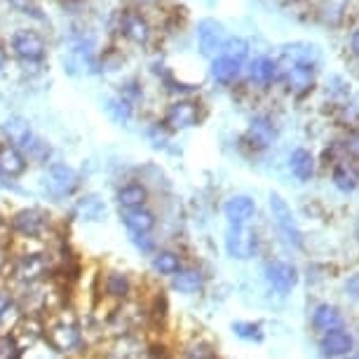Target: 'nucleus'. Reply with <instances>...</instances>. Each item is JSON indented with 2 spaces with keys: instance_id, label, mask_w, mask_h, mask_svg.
<instances>
[{
  "instance_id": "28",
  "label": "nucleus",
  "mask_w": 359,
  "mask_h": 359,
  "mask_svg": "<svg viewBox=\"0 0 359 359\" xmlns=\"http://www.w3.org/2000/svg\"><path fill=\"white\" fill-rule=\"evenodd\" d=\"M289 167H291V174H294L298 181L306 184V181L313 179V174H315V158L310 155V151H306V148H296L289 158Z\"/></svg>"
},
{
  "instance_id": "21",
  "label": "nucleus",
  "mask_w": 359,
  "mask_h": 359,
  "mask_svg": "<svg viewBox=\"0 0 359 359\" xmlns=\"http://www.w3.org/2000/svg\"><path fill=\"white\" fill-rule=\"evenodd\" d=\"M352 345H355V341H352V336L348 331L336 329V331H329V334L322 336L320 350L324 357H345L352 352Z\"/></svg>"
},
{
  "instance_id": "14",
  "label": "nucleus",
  "mask_w": 359,
  "mask_h": 359,
  "mask_svg": "<svg viewBox=\"0 0 359 359\" xmlns=\"http://www.w3.org/2000/svg\"><path fill=\"white\" fill-rule=\"evenodd\" d=\"M29 172V160L24 158V153L19 148L0 141V179L17 181Z\"/></svg>"
},
{
  "instance_id": "5",
  "label": "nucleus",
  "mask_w": 359,
  "mask_h": 359,
  "mask_svg": "<svg viewBox=\"0 0 359 359\" xmlns=\"http://www.w3.org/2000/svg\"><path fill=\"white\" fill-rule=\"evenodd\" d=\"M83 188V176L66 162H50L43 174V191L50 200L64 202L76 198Z\"/></svg>"
},
{
  "instance_id": "6",
  "label": "nucleus",
  "mask_w": 359,
  "mask_h": 359,
  "mask_svg": "<svg viewBox=\"0 0 359 359\" xmlns=\"http://www.w3.org/2000/svg\"><path fill=\"white\" fill-rule=\"evenodd\" d=\"M97 294L101 301H108L115 306L137 298V280L130 270L123 268H104L97 275Z\"/></svg>"
},
{
  "instance_id": "13",
  "label": "nucleus",
  "mask_w": 359,
  "mask_h": 359,
  "mask_svg": "<svg viewBox=\"0 0 359 359\" xmlns=\"http://www.w3.org/2000/svg\"><path fill=\"white\" fill-rule=\"evenodd\" d=\"M115 205L118 209H137L151 205V188H148L141 179H130L118 186L115 191Z\"/></svg>"
},
{
  "instance_id": "34",
  "label": "nucleus",
  "mask_w": 359,
  "mask_h": 359,
  "mask_svg": "<svg viewBox=\"0 0 359 359\" xmlns=\"http://www.w3.org/2000/svg\"><path fill=\"white\" fill-rule=\"evenodd\" d=\"M106 113L111 115V120H115L118 125H127L132 120V106L120 97H113L106 101Z\"/></svg>"
},
{
  "instance_id": "18",
  "label": "nucleus",
  "mask_w": 359,
  "mask_h": 359,
  "mask_svg": "<svg viewBox=\"0 0 359 359\" xmlns=\"http://www.w3.org/2000/svg\"><path fill=\"white\" fill-rule=\"evenodd\" d=\"M205 282H207V277L198 266H184L172 280H169V287L181 296H198L200 291L205 289Z\"/></svg>"
},
{
  "instance_id": "30",
  "label": "nucleus",
  "mask_w": 359,
  "mask_h": 359,
  "mask_svg": "<svg viewBox=\"0 0 359 359\" xmlns=\"http://www.w3.org/2000/svg\"><path fill=\"white\" fill-rule=\"evenodd\" d=\"M334 184L338 191H343V193H352L357 188L359 184V174H357V169L348 165V162H336V167H334Z\"/></svg>"
},
{
  "instance_id": "32",
  "label": "nucleus",
  "mask_w": 359,
  "mask_h": 359,
  "mask_svg": "<svg viewBox=\"0 0 359 359\" xmlns=\"http://www.w3.org/2000/svg\"><path fill=\"white\" fill-rule=\"evenodd\" d=\"M230 329H233V334L237 338H242V341L247 343H261L266 334H263V327L259 322H233L230 324Z\"/></svg>"
},
{
  "instance_id": "43",
  "label": "nucleus",
  "mask_w": 359,
  "mask_h": 359,
  "mask_svg": "<svg viewBox=\"0 0 359 359\" xmlns=\"http://www.w3.org/2000/svg\"><path fill=\"white\" fill-rule=\"evenodd\" d=\"M5 64H8V52H5L3 47H0V71L5 69Z\"/></svg>"
},
{
  "instance_id": "23",
  "label": "nucleus",
  "mask_w": 359,
  "mask_h": 359,
  "mask_svg": "<svg viewBox=\"0 0 359 359\" xmlns=\"http://www.w3.org/2000/svg\"><path fill=\"white\" fill-rule=\"evenodd\" d=\"M198 40H200V50L202 54H214L216 50L223 47V26L214 19H205L198 26Z\"/></svg>"
},
{
  "instance_id": "16",
  "label": "nucleus",
  "mask_w": 359,
  "mask_h": 359,
  "mask_svg": "<svg viewBox=\"0 0 359 359\" xmlns=\"http://www.w3.org/2000/svg\"><path fill=\"white\" fill-rule=\"evenodd\" d=\"M12 50L24 62H43L45 57V40L36 31H17L12 36Z\"/></svg>"
},
{
  "instance_id": "33",
  "label": "nucleus",
  "mask_w": 359,
  "mask_h": 359,
  "mask_svg": "<svg viewBox=\"0 0 359 359\" xmlns=\"http://www.w3.org/2000/svg\"><path fill=\"white\" fill-rule=\"evenodd\" d=\"M22 359H66V357L59 355L45 338H40V341L22 348Z\"/></svg>"
},
{
  "instance_id": "4",
  "label": "nucleus",
  "mask_w": 359,
  "mask_h": 359,
  "mask_svg": "<svg viewBox=\"0 0 359 359\" xmlns=\"http://www.w3.org/2000/svg\"><path fill=\"white\" fill-rule=\"evenodd\" d=\"M0 134H3L5 144L19 148L24 153V158L29 160V165H45L52 160V146L50 141H45L43 137H38L33 132L31 123L26 118H10L0 125Z\"/></svg>"
},
{
  "instance_id": "20",
  "label": "nucleus",
  "mask_w": 359,
  "mask_h": 359,
  "mask_svg": "<svg viewBox=\"0 0 359 359\" xmlns=\"http://www.w3.org/2000/svg\"><path fill=\"white\" fill-rule=\"evenodd\" d=\"M284 80H287V87L294 94H303L308 92L315 83V69L313 64H301V62H291L287 69H284Z\"/></svg>"
},
{
  "instance_id": "35",
  "label": "nucleus",
  "mask_w": 359,
  "mask_h": 359,
  "mask_svg": "<svg viewBox=\"0 0 359 359\" xmlns=\"http://www.w3.org/2000/svg\"><path fill=\"white\" fill-rule=\"evenodd\" d=\"M0 359H22V345L12 331L0 334Z\"/></svg>"
},
{
  "instance_id": "45",
  "label": "nucleus",
  "mask_w": 359,
  "mask_h": 359,
  "mask_svg": "<svg viewBox=\"0 0 359 359\" xmlns=\"http://www.w3.org/2000/svg\"><path fill=\"white\" fill-rule=\"evenodd\" d=\"M141 3H151V0H141Z\"/></svg>"
},
{
  "instance_id": "42",
  "label": "nucleus",
  "mask_w": 359,
  "mask_h": 359,
  "mask_svg": "<svg viewBox=\"0 0 359 359\" xmlns=\"http://www.w3.org/2000/svg\"><path fill=\"white\" fill-rule=\"evenodd\" d=\"M350 47H352V52L359 57V29H355V33H352V38H350Z\"/></svg>"
},
{
  "instance_id": "19",
  "label": "nucleus",
  "mask_w": 359,
  "mask_h": 359,
  "mask_svg": "<svg viewBox=\"0 0 359 359\" xmlns=\"http://www.w3.org/2000/svg\"><path fill=\"white\" fill-rule=\"evenodd\" d=\"M184 266H186L184 256L169 247H160L158 252L151 256V273L155 277H160V280H172Z\"/></svg>"
},
{
  "instance_id": "1",
  "label": "nucleus",
  "mask_w": 359,
  "mask_h": 359,
  "mask_svg": "<svg viewBox=\"0 0 359 359\" xmlns=\"http://www.w3.org/2000/svg\"><path fill=\"white\" fill-rule=\"evenodd\" d=\"M59 263H62V256L47 247H15L3 284L15 294V291L50 282L57 277Z\"/></svg>"
},
{
  "instance_id": "12",
  "label": "nucleus",
  "mask_w": 359,
  "mask_h": 359,
  "mask_svg": "<svg viewBox=\"0 0 359 359\" xmlns=\"http://www.w3.org/2000/svg\"><path fill=\"white\" fill-rule=\"evenodd\" d=\"M263 275H266L268 287L280 296L291 294V289L298 284V270L287 261H268Z\"/></svg>"
},
{
  "instance_id": "36",
  "label": "nucleus",
  "mask_w": 359,
  "mask_h": 359,
  "mask_svg": "<svg viewBox=\"0 0 359 359\" xmlns=\"http://www.w3.org/2000/svg\"><path fill=\"white\" fill-rule=\"evenodd\" d=\"M127 240H130V245L137 249V254L148 256V259L160 249L158 240H155L153 235H127Z\"/></svg>"
},
{
  "instance_id": "40",
  "label": "nucleus",
  "mask_w": 359,
  "mask_h": 359,
  "mask_svg": "<svg viewBox=\"0 0 359 359\" xmlns=\"http://www.w3.org/2000/svg\"><path fill=\"white\" fill-rule=\"evenodd\" d=\"M345 291H348L352 298H357V301H359V273L348 277V282H345Z\"/></svg>"
},
{
  "instance_id": "26",
  "label": "nucleus",
  "mask_w": 359,
  "mask_h": 359,
  "mask_svg": "<svg viewBox=\"0 0 359 359\" xmlns=\"http://www.w3.org/2000/svg\"><path fill=\"white\" fill-rule=\"evenodd\" d=\"M247 141L252 144L256 151L261 148H268L275 141V127L268 118H254L252 125L247 130Z\"/></svg>"
},
{
  "instance_id": "29",
  "label": "nucleus",
  "mask_w": 359,
  "mask_h": 359,
  "mask_svg": "<svg viewBox=\"0 0 359 359\" xmlns=\"http://www.w3.org/2000/svg\"><path fill=\"white\" fill-rule=\"evenodd\" d=\"M123 33H125V38L132 40V43L141 45L151 38V26H148L146 19L137 15V12H127L123 17Z\"/></svg>"
},
{
  "instance_id": "3",
  "label": "nucleus",
  "mask_w": 359,
  "mask_h": 359,
  "mask_svg": "<svg viewBox=\"0 0 359 359\" xmlns=\"http://www.w3.org/2000/svg\"><path fill=\"white\" fill-rule=\"evenodd\" d=\"M10 223V233L15 240V247H31V245H43L50 242L57 235V219L52 216L50 209L31 205L22 207L17 212H12L8 216Z\"/></svg>"
},
{
  "instance_id": "9",
  "label": "nucleus",
  "mask_w": 359,
  "mask_h": 359,
  "mask_svg": "<svg viewBox=\"0 0 359 359\" xmlns=\"http://www.w3.org/2000/svg\"><path fill=\"white\" fill-rule=\"evenodd\" d=\"M223 242L228 256L235 261H249L259 254V235L249 226H228Z\"/></svg>"
},
{
  "instance_id": "27",
  "label": "nucleus",
  "mask_w": 359,
  "mask_h": 359,
  "mask_svg": "<svg viewBox=\"0 0 359 359\" xmlns=\"http://www.w3.org/2000/svg\"><path fill=\"white\" fill-rule=\"evenodd\" d=\"M280 73V64L273 62L270 57H259L252 62V69H249V80L261 87H268L273 85V80L277 78Z\"/></svg>"
},
{
  "instance_id": "37",
  "label": "nucleus",
  "mask_w": 359,
  "mask_h": 359,
  "mask_svg": "<svg viewBox=\"0 0 359 359\" xmlns=\"http://www.w3.org/2000/svg\"><path fill=\"white\" fill-rule=\"evenodd\" d=\"M221 50H223L221 54H226V57L237 59V62H245L247 54H249V45L242 38H230V40H226V43H223Z\"/></svg>"
},
{
  "instance_id": "11",
  "label": "nucleus",
  "mask_w": 359,
  "mask_h": 359,
  "mask_svg": "<svg viewBox=\"0 0 359 359\" xmlns=\"http://www.w3.org/2000/svg\"><path fill=\"white\" fill-rule=\"evenodd\" d=\"M200 123V106L191 99H179L167 106L165 118H162V127L169 132H181L188 127H195Z\"/></svg>"
},
{
  "instance_id": "31",
  "label": "nucleus",
  "mask_w": 359,
  "mask_h": 359,
  "mask_svg": "<svg viewBox=\"0 0 359 359\" xmlns=\"http://www.w3.org/2000/svg\"><path fill=\"white\" fill-rule=\"evenodd\" d=\"M181 359H219L214 345L202 341V338H193L181 348Z\"/></svg>"
},
{
  "instance_id": "39",
  "label": "nucleus",
  "mask_w": 359,
  "mask_h": 359,
  "mask_svg": "<svg viewBox=\"0 0 359 359\" xmlns=\"http://www.w3.org/2000/svg\"><path fill=\"white\" fill-rule=\"evenodd\" d=\"M343 151L350 153L352 158H359V132H352L343 144Z\"/></svg>"
},
{
  "instance_id": "41",
  "label": "nucleus",
  "mask_w": 359,
  "mask_h": 359,
  "mask_svg": "<svg viewBox=\"0 0 359 359\" xmlns=\"http://www.w3.org/2000/svg\"><path fill=\"white\" fill-rule=\"evenodd\" d=\"M0 191H10V193H19V195L26 193L22 186L15 184V181H8V179H0Z\"/></svg>"
},
{
  "instance_id": "7",
  "label": "nucleus",
  "mask_w": 359,
  "mask_h": 359,
  "mask_svg": "<svg viewBox=\"0 0 359 359\" xmlns=\"http://www.w3.org/2000/svg\"><path fill=\"white\" fill-rule=\"evenodd\" d=\"M146 338L144 334H125L106 338L99 359H146Z\"/></svg>"
},
{
  "instance_id": "46",
  "label": "nucleus",
  "mask_w": 359,
  "mask_h": 359,
  "mask_svg": "<svg viewBox=\"0 0 359 359\" xmlns=\"http://www.w3.org/2000/svg\"><path fill=\"white\" fill-rule=\"evenodd\" d=\"M352 359H359V355H355V357H352Z\"/></svg>"
},
{
  "instance_id": "22",
  "label": "nucleus",
  "mask_w": 359,
  "mask_h": 359,
  "mask_svg": "<svg viewBox=\"0 0 359 359\" xmlns=\"http://www.w3.org/2000/svg\"><path fill=\"white\" fill-rule=\"evenodd\" d=\"M19 320H22V310H19L12 291L0 282V334L3 331H15Z\"/></svg>"
},
{
  "instance_id": "38",
  "label": "nucleus",
  "mask_w": 359,
  "mask_h": 359,
  "mask_svg": "<svg viewBox=\"0 0 359 359\" xmlns=\"http://www.w3.org/2000/svg\"><path fill=\"white\" fill-rule=\"evenodd\" d=\"M12 249H15V247H8V245H0V282H3V280H5V273H8L10 259H12Z\"/></svg>"
},
{
  "instance_id": "2",
  "label": "nucleus",
  "mask_w": 359,
  "mask_h": 359,
  "mask_svg": "<svg viewBox=\"0 0 359 359\" xmlns=\"http://www.w3.org/2000/svg\"><path fill=\"white\" fill-rule=\"evenodd\" d=\"M45 341L62 357L80 359L90 348V331L76 310L64 306L45 317Z\"/></svg>"
},
{
  "instance_id": "8",
  "label": "nucleus",
  "mask_w": 359,
  "mask_h": 359,
  "mask_svg": "<svg viewBox=\"0 0 359 359\" xmlns=\"http://www.w3.org/2000/svg\"><path fill=\"white\" fill-rule=\"evenodd\" d=\"M270 214H273V221L277 230L282 233V237L287 240V245L291 247H303V235H301V228H298V223L294 219V214H291V207L287 205V200L282 198L280 193H270Z\"/></svg>"
},
{
  "instance_id": "25",
  "label": "nucleus",
  "mask_w": 359,
  "mask_h": 359,
  "mask_svg": "<svg viewBox=\"0 0 359 359\" xmlns=\"http://www.w3.org/2000/svg\"><path fill=\"white\" fill-rule=\"evenodd\" d=\"M242 73V62L237 59H230L226 54L216 57L212 62V78L216 80L219 85H233Z\"/></svg>"
},
{
  "instance_id": "17",
  "label": "nucleus",
  "mask_w": 359,
  "mask_h": 359,
  "mask_svg": "<svg viewBox=\"0 0 359 359\" xmlns=\"http://www.w3.org/2000/svg\"><path fill=\"white\" fill-rule=\"evenodd\" d=\"M106 202L99 198L97 193H85L73 202L71 216L83 223H101L106 219Z\"/></svg>"
},
{
  "instance_id": "15",
  "label": "nucleus",
  "mask_w": 359,
  "mask_h": 359,
  "mask_svg": "<svg viewBox=\"0 0 359 359\" xmlns=\"http://www.w3.org/2000/svg\"><path fill=\"white\" fill-rule=\"evenodd\" d=\"M223 216L228 226H249L256 216V200L249 195H230L223 205Z\"/></svg>"
},
{
  "instance_id": "10",
  "label": "nucleus",
  "mask_w": 359,
  "mask_h": 359,
  "mask_svg": "<svg viewBox=\"0 0 359 359\" xmlns=\"http://www.w3.org/2000/svg\"><path fill=\"white\" fill-rule=\"evenodd\" d=\"M118 221L127 235H153L160 226L158 212L151 205L137 209H118Z\"/></svg>"
},
{
  "instance_id": "24",
  "label": "nucleus",
  "mask_w": 359,
  "mask_h": 359,
  "mask_svg": "<svg viewBox=\"0 0 359 359\" xmlns=\"http://www.w3.org/2000/svg\"><path fill=\"white\" fill-rule=\"evenodd\" d=\"M313 327L320 331V334H329V331L343 329V315L336 306H329V303H322V306L315 308L313 313Z\"/></svg>"
},
{
  "instance_id": "44",
  "label": "nucleus",
  "mask_w": 359,
  "mask_h": 359,
  "mask_svg": "<svg viewBox=\"0 0 359 359\" xmlns=\"http://www.w3.org/2000/svg\"><path fill=\"white\" fill-rule=\"evenodd\" d=\"M355 235H357V240H359V219H357V226H355Z\"/></svg>"
}]
</instances>
